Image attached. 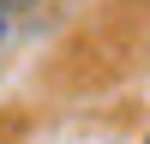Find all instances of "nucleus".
<instances>
[{
    "mask_svg": "<svg viewBox=\"0 0 150 144\" xmlns=\"http://www.w3.org/2000/svg\"><path fill=\"white\" fill-rule=\"evenodd\" d=\"M30 6H42V0H0V18H12V12H30Z\"/></svg>",
    "mask_w": 150,
    "mask_h": 144,
    "instance_id": "nucleus-1",
    "label": "nucleus"
},
{
    "mask_svg": "<svg viewBox=\"0 0 150 144\" xmlns=\"http://www.w3.org/2000/svg\"><path fill=\"white\" fill-rule=\"evenodd\" d=\"M0 36H6V18H0Z\"/></svg>",
    "mask_w": 150,
    "mask_h": 144,
    "instance_id": "nucleus-2",
    "label": "nucleus"
},
{
    "mask_svg": "<svg viewBox=\"0 0 150 144\" xmlns=\"http://www.w3.org/2000/svg\"><path fill=\"white\" fill-rule=\"evenodd\" d=\"M144 144H150V138H144Z\"/></svg>",
    "mask_w": 150,
    "mask_h": 144,
    "instance_id": "nucleus-3",
    "label": "nucleus"
}]
</instances>
